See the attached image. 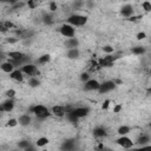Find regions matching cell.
Here are the masks:
<instances>
[{
    "label": "cell",
    "instance_id": "6da1fadb",
    "mask_svg": "<svg viewBox=\"0 0 151 151\" xmlns=\"http://www.w3.org/2000/svg\"><path fill=\"white\" fill-rule=\"evenodd\" d=\"M29 112L33 113L37 118L39 119H46L52 114V111L50 109H47L46 106L41 105V104H37L29 107Z\"/></svg>",
    "mask_w": 151,
    "mask_h": 151
},
{
    "label": "cell",
    "instance_id": "7a4b0ae2",
    "mask_svg": "<svg viewBox=\"0 0 151 151\" xmlns=\"http://www.w3.org/2000/svg\"><path fill=\"white\" fill-rule=\"evenodd\" d=\"M66 22L71 24L72 26L74 27H80V26H84L86 22H87V17L86 15H81V14H71L67 17L66 19Z\"/></svg>",
    "mask_w": 151,
    "mask_h": 151
},
{
    "label": "cell",
    "instance_id": "3957f363",
    "mask_svg": "<svg viewBox=\"0 0 151 151\" xmlns=\"http://www.w3.org/2000/svg\"><path fill=\"white\" fill-rule=\"evenodd\" d=\"M59 32L63 37L65 38H72L76 35V27L72 26L71 24L66 22V24H63L60 27H59Z\"/></svg>",
    "mask_w": 151,
    "mask_h": 151
},
{
    "label": "cell",
    "instance_id": "277c9868",
    "mask_svg": "<svg viewBox=\"0 0 151 151\" xmlns=\"http://www.w3.org/2000/svg\"><path fill=\"white\" fill-rule=\"evenodd\" d=\"M20 70L24 72V74H25V76L35 77V76H38V74H39V70H38V67H37L34 64H32V63H28V64L22 65V66L20 67Z\"/></svg>",
    "mask_w": 151,
    "mask_h": 151
},
{
    "label": "cell",
    "instance_id": "5b68a950",
    "mask_svg": "<svg viewBox=\"0 0 151 151\" xmlns=\"http://www.w3.org/2000/svg\"><path fill=\"white\" fill-rule=\"evenodd\" d=\"M73 107L72 106H63V105H54V106H52V109H51V111H52V114H54V116H57V117H59V118H61V117H65V114L68 112V111H71Z\"/></svg>",
    "mask_w": 151,
    "mask_h": 151
},
{
    "label": "cell",
    "instance_id": "8992f818",
    "mask_svg": "<svg viewBox=\"0 0 151 151\" xmlns=\"http://www.w3.org/2000/svg\"><path fill=\"white\" fill-rule=\"evenodd\" d=\"M117 58H119V57L118 55L107 54V55H105V57H103V58H100L98 60V66H100V67H111L113 65V61Z\"/></svg>",
    "mask_w": 151,
    "mask_h": 151
},
{
    "label": "cell",
    "instance_id": "52a82bcc",
    "mask_svg": "<svg viewBox=\"0 0 151 151\" xmlns=\"http://www.w3.org/2000/svg\"><path fill=\"white\" fill-rule=\"evenodd\" d=\"M116 85H117V84L114 83V80H106V81H103V83H100V87H99L98 92H99L100 94L107 93V92L114 90V88H116Z\"/></svg>",
    "mask_w": 151,
    "mask_h": 151
},
{
    "label": "cell",
    "instance_id": "ba28073f",
    "mask_svg": "<svg viewBox=\"0 0 151 151\" xmlns=\"http://www.w3.org/2000/svg\"><path fill=\"white\" fill-rule=\"evenodd\" d=\"M116 143H117L119 146L124 147V149H130V147H132L133 144H134V143L132 142V139L127 137V134H126V136H119V138L116 139Z\"/></svg>",
    "mask_w": 151,
    "mask_h": 151
},
{
    "label": "cell",
    "instance_id": "9c48e42d",
    "mask_svg": "<svg viewBox=\"0 0 151 151\" xmlns=\"http://www.w3.org/2000/svg\"><path fill=\"white\" fill-rule=\"evenodd\" d=\"M77 147V140L74 138H67L65 139L61 145H60V149L61 150H66V151H71V150H74Z\"/></svg>",
    "mask_w": 151,
    "mask_h": 151
},
{
    "label": "cell",
    "instance_id": "30bf717a",
    "mask_svg": "<svg viewBox=\"0 0 151 151\" xmlns=\"http://www.w3.org/2000/svg\"><path fill=\"white\" fill-rule=\"evenodd\" d=\"M99 87H100V83L97 79H88L87 81H85L84 85L85 91H98Z\"/></svg>",
    "mask_w": 151,
    "mask_h": 151
},
{
    "label": "cell",
    "instance_id": "8fae6325",
    "mask_svg": "<svg viewBox=\"0 0 151 151\" xmlns=\"http://www.w3.org/2000/svg\"><path fill=\"white\" fill-rule=\"evenodd\" d=\"M15 106V101L13 98H6L1 104V111L2 112H12Z\"/></svg>",
    "mask_w": 151,
    "mask_h": 151
},
{
    "label": "cell",
    "instance_id": "7c38bea8",
    "mask_svg": "<svg viewBox=\"0 0 151 151\" xmlns=\"http://www.w3.org/2000/svg\"><path fill=\"white\" fill-rule=\"evenodd\" d=\"M79 119L80 118H84V117H86L88 113H90V107H87V106H80V107H73L72 110H71Z\"/></svg>",
    "mask_w": 151,
    "mask_h": 151
},
{
    "label": "cell",
    "instance_id": "4fadbf2b",
    "mask_svg": "<svg viewBox=\"0 0 151 151\" xmlns=\"http://www.w3.org/2000/svg\"><path fill=\"white\" fill-rule=\"evenodd\" d=\"M9 78L17 83H22L24 81V72L20 68H17L9 73Z\"/></svg>",
    "mask_w": 151,
    "mask_h": 151
},
{
    "label": "cell",
    "instance_id": "5bb4252c",
    "mask_svg": "<svg viewBox=\"0 0 151 151\" xmlns=\"http://www.w3.org/2000/svg\"><path fill=\"white\" fill-rule=\"evenodd\" d=\"M133 13H134V9H133L132 5H130V4H126L120 8V14L124 18H130L133 15Z\"/></svg>",
    "mask_w": 151,
    "mask_h": 151
},
{
    "label": "cell",
    "instance_id": "9a60e30c",
    "mask_svg": "<svg viewBox=\"0 0 151 151\" xmlns=\"http://www.w3.org/2000/svg\"><path fill=\"white\" fill-rule=\"evenodd\" d=\"M18 122H19V125H20V126L26 127V126L31 125V123H32V118H31V116H29L28 113H22V114L19 116Z\"/></svg>",
    "mask_w": 151,
    "mask_h": 151
},
{
    "label": "cell",
    "instance_id": "2e32d148",
    "mask_svg": "<svg viewBox=\"0 0 151 151\" xmlns=\"http://www.w3.org/2000/svg\"><path fill=\"white\" fill-rule=\"evenodd\" d=\"M65 47L68 50V48H77L79 47V40L76 38V37H72V38H67L64 42Z\"/></svg>",
    "mask_w": 151,
    "mask_h": 151
},
{
    "label": "cell",
    "instance_id": "e0dca14e",
    "mask_svg": "<svg viewBox=\"0 0 151 151\" xmlns=\"http://www.w3.org/2000/svg\"><path fill=\"white\" fill-rule=\"evenodd\" d=\"M7 55L9 57V59H13V60H22L27 57L25 53H22L20 51H9L7 53Z\"/></svg>",
    "mask_w": 151,
    "mask_h": 151
},
{
    "label": "cell",
    "instance_id": "ac0fdd59",
    "mask_svg": "<svg viewBox=\"0 0 151 151\" xmlns=\"http://www.w3.org/2000/svg\"><path fill=\"white\" fill-rule=\"evenodd\" d=\"M41 21H42L44 25H46V26H51V25L54 24L55 19H54V17H53L52 13H45V14L42 15V18H41Z\"/></svg>",
    "mask_w": 151,
    "mask_h": 151
},
{
    "label": "cell",
    "instance_id": "d6986e66",
    "mask_svg": "<svg viewBox=\"0 0 151 151\" xmlns=\"http://www.w3.org/2000/svg\"><path fill=\"white\" fill-rule=\"evenodd\" d=\"M151 142V137L149 136V134H145V133H143V134H140L139 137H138V139H137V144L140 146V147H143V146H145L146 144H149Z\"/></svg>",
    "mask_w": 151,
    "mask_h": 151
},
{
    "label": "cell",
    "instance_id": "ffe728a7",
    "mask_svg": "<svg viewBox=\"0 0 151 151\" xmlns=\"http://www.w3.org/2000/svg\"><path fill=\"white\" fill-rule=\"evenodd\" d=\"M80 57V51H79V48L77 47V48H68L67 50V52H66V58H68V59H78Z\"/></svg>",
    "mask_w": 151,
    "mask_h": 151
},
{
    "label": "cell",
    "instance_id": "44dd1931",
    "mask_svg": "<svg viewBox=\"0 0 151 151\" xmlns=\"http://www.w3.org/2000/svg\"><path fill=\"white\" fill-rule=\"evenodd\" d=\"M106 134H107V132H106V129L104 126H96L93 129V136L96 138H103Z\"/></svg>",
    "mask_w": 151,
    "mask_h": 151
},
{
    "label": "cell",
    "instance_id": "7402d4cb",
    "mask_svg": "<svg viewBox=\"0 0 151 151\" xmlns=\"http://www.w3.org/2000/svg\"><path fill=\"white\" fill-rule=\"evenodd\" d=\"M0 67H1V70H2V72H5V73H11V72H13L14 71V65L11 63V61H4L1 65H0Z\"/></svg>",
    "mask_w": 151,
    "mask_h": 151
},
{
    "label": "cell",
    "instance_id": "603a6c76",
    "mask_svg": "<svg viewBox=\"0 0 151 151\" xmlns=\"http://www.w3.org/2000/svg\"><path fill=\"white\" fill-rule=\"evenodd\" d=\"M130 132H131V127L127 126V125H122V126H119L118 130H117V133H118L119 136H126V134H129Z\"/></svg>",
    "mask_w": 151,
    "mask_h": 151
},
{
    "label": "cell",
    "instance_id": "cb8c5ba5",
    "mask_svg": "<svg viewBox=\"0 0 151 151\" xmlns=\"http://www.w3.org/2000/svg\"><path fill=\"white\" fill-rule=\"evenodd\" d=\"M27 84H28V86L29 87H38V86H40V80L37 78V77H29V79L27 80Z\"/></svg>",
    "mask_w": 151,
    "mask_h": 151
},
{
    "label": "cell",
    "instance_id": "d4e9b609",
    "mask_svg": "<svg viewBox=\"0 0 151 151\" xmlns=\"http://www.w3.org/2000/svg\"><path fill=\"white\" fill-rule=\"evenodd\" d=\"M50 60H51V55H50V54H42V55H40V57L37 59V63H38L39 65H45V64H47Z\"/></svg>",
    "mask_w": 151,
    "mask_h": 151
},
{
    "label": "cell",
    "instance_id": "484cf974",
    "mask_svg": "<svg viewBox=\"0 0 151 151\" xmlns=\"http://www.w3.org/2000/svg\"><path fill=\"white\" fill-rule=\"evenodd\" d=\"M48 138L47 137H40V138H38L37 139V142H35V146H38V147H44L45 145H47L48 144Z\"/></svg>",
    "mask_w": 151,
    "mask_h": 151
},
{
    "label": "cell",
    "instance_id": "4316f807",
    "mask_svg": "<svg viewBox=\"0 0 151 151\" xmlns=\"http://www.w3.org/2000/svg\"><path fill=\"white\" fill-rule=\"evenodd\" d=\"M17 146L19 147V149H21V150H27L29 146H31V143L28 142V140H25V139H22V140H19L18 143H17Z\"/></svg>",
    "mask_w": 151,
    "mask_h": 151
},
{
    "label": "cell",
    "instance_id": "83f0119b",
    "mask_svg": "<svg viewBox=\"0 0 151 151\" xmlns=\"http://www.w3.org/2000/svg\"><path fill=\"white\" fill-rule=\"evenodd\" d=\"M131 51H132V53L136 54V55H142V54H144V53L146 52L145 47H143V46H134V47H132Z\"/></svg>",
    "mask_w": 151,
    "mask_h": 151
},
{
    "label": "cell",
    "instance_id": "f1b7e54d",
    "mask_svg": "<svg viewBox=\"0 0 151 151\" xmlns=\"http://www.w3.org/2000/svg\"><path fill=\"white\" fill-rule=\"evenodd\" d=\"M65 117H66V119H67L70 123H77V122H78V119H79V118H78V117H77L72 111H68V112L65 114Z\"/></svg>",
    "mask_w": 151,
    "mask_h": 151
},
{
    "label": "cell",
    "instance_id": "f546056e",
    "mask_svg": "<svg viewBox=\"0 0 151 151\" xmlns=\"http://www.w3.org/2000/svg\"><path fill=\"white\" fill-rule=\"evenodd\" d=\"M84 5H85V2L83 0H74L73 4H72V8L73 9H80Z\"/></svg>",
    "mask_w": 151,
    "mask_h": 151
},
{
    "label": "cell",
    "instance_id": "4dcf8cb0",
    "mask_svg": "<svg viewBox=\"0 0 151 151\" xmlns=\"http://www.w3.org/2000/svg\"><path fill=\"white\" fill-rule=\"evenodd\" d=\"M18 124H19V122H18L17 118H9V119L7 120V126H9V127H14V126H17Z\"/></svg>",
    "mask_w": 151,
    "mask_h": 151
},
{
    "label": "cell",
    "instance_id": "1f68e13d",
    "mask_svg": "<svg viewBox=\"0 0 151 151\" xmlns=\"http://www.w3.org/2000/svg\"><path fill=\"white\" fill-rule=\"evenodd\" d=\"M101 50H103L105 53H107V54H111V53H113V51H114L111 45H104V46L101 47Z\"/></svg>",
    "mask_w": 151,
    "mask_h": 151
},
{
    "label": "cell",
    "instance_id": "d6a6232c",
    "mask_svg": "<svg viewBox=\"0 0 151 151\" xmlns=\"http://www.w3.org/2000/svg\"><path fill=\"white\" fill-rule=\"evenodd\" d=\"M142 7L145 12H151V2L150 1H144L142 4Z\"/></svg>",
    "mask_w": 151,
    "mask_h": 151
},
{
    "label": "cell",
    "instance_id": "836d02e7",
    "mask_svg": "<svg viewBox=\"0 0 151 151\" xmlns=\"http://www.w3.org/2000/svg\"><path fill=\"white\" fill-rule=\"evenodd\" d=\"M79 78H80V80H81L83 83H85V81H87L88 79H91V78H90V73H87V72H83Z\"/></svg>",
    "mask_w": 151,
    "mask_h": 151
},
{
    "label": "cell",
    "instance_id": "e575fe53",
    "mask_svg": "<svg viewBox=\"0 0 151 151\" xmlns=\"http://www.w3.org/2000/svg\"><path fill=\"white\" fill-rule=\"evenodd\" d=\"M6 97L7 98H14L15 97V94H17V92H15V90H13V88H9V90H7L6 91Z\"/></svg>",
    "mask_w": 151,
    "mask_h": 151
},
{
    "label": "cell",
    "instance_id": "d590c367",
    "mask_svg": "<svg viewBox=\"0 0 151 151\" xmlns=\"http://www.w3.org/2000/svg\"><path fill=\"white\" fill-rule=\"evenodd\" d=\"M25 6V2H21V1H17L15 4L12 5V9H18V8H22Z\"/></svg>",
    "mask_w": 151,
    "mask_h": 151
},
{
    "label": "cell",
    "instance_id": "8d00e7d4",
    "mask_svg": "<svg viewBox=\"0 0 151 151\" xmlns=\"http://www.w3.org/2000/svg\"><path fill=\"white\" fill-rule=\"evenodd\" d=\"M2 24L5 25V27H6V28H8V31H9L11 28H14V27H15V25H14L12 21H8V20H7V21H4Z\"/></svg>",
    "mask_w": 151,
    "mask_h": 151
},
{
    "label": "cell",
    "instance_id": "74e56055",
    "mask_svg": "<svg viewBox=\"0 0 151 151\" xmlns=\"http://www.w3.org/2000/svg\"><path fill=\"white\" fill-rule=\"evenodd\" d=\"M57 8H58L57 2H54V1L50 2V11H51V12H55V11H57Z\"/></svg>",
    "mask_w": 151,
    "mask_h": 151
},
{
    "label": "cell",
    "instance_id": "f35d334b",
    "mask_svg": "<svg viewBox=\"0 0 151 151\" xmlns=\"http://www.w3.org/2000/svg\"><path fill=\"white\" fill-rule=\"evenodd\" d=\"M136 38H137L138 40H143V39L146 38V33H145V32H139V33H137Z\"/></svg>",
    "mask_w": 151,
    "mask_h": 151
},
{
    "label": "cell",
    "instance_id": "ab89813d",
    "mask_svg": "<svg viewBox=\"0 0 151 151\" xmlns=\"http://www.w3.org/2000/svg\"><path fill=\"white\" fill-rule=\"evenodd\" d=\"M110 104H111V100H109V99L104 100V103H103V105H101V109H103V110H107L109 106H110Z\"/></svg>",
    "mask_w": 151,
    "mask_h": 151
},
{
    "label": "cell",
    "instance_id": "60d3db41",
    "mask_svg": "<svg viewBox=\"0 0 151 151\" xmlns=\"http://www.w3.org/2000/svg\"><path fill=\"white\" fill-rule=\"evenodd\" d=\"M122 110H123V106H122L120 104H117V105H114V107H113V113H119Z\"/></svg>",
    "mask_w": 151,
    "mask_h": 151
},
{
    "label": "cell",
    "instance_id": "b9f144b4",
    "mask_svg": "<svg viewBox=\"0 0 151 151\" xmlns=\"http://www.w3.org/2000/svg\"><path fill=\"white\" fill-rule=\"evenodd\" d=\"M6 41H7L8 44H15V42L19 41V38H14V37H12V38H7Z\"/></svg>",
    "mask_w": 151,
    "mask_h": 151
},
{
    "label": "cell",
    "instance_id": "7bdbcfd3",
    "mask_svg": "<svg viewBox=\"0 0 151 151\" xmlns=\"http://www.w3.org/2000/svg\"><path fill=\"white\" fill-rule=\"evenodd\" d=\"M85 5H86V7H87L88 9H91V8L94 6V1H92V0H87V1H85Z\"/></svg>",
    "mask_w": 151,
    "mask_h": 151
},
{
    "label": "cell",
    "instance_id": "ee69618b",
    "mask_svg": "<svg viewBox=\"0 0 151 151\" xmlns=\"http://www.w3.org/2000/svg\"><path fill=\"white\" fill-rule=\"evenodd\" d=\"M27 5H28V7H29L31 9H33V8L37 6V2H35V0H28Z\"/></svg>",
    "mask_w": 151,
    "mask_h": 151
},
{
    "label": "cell",
    "instance_id": "f6af8a7d",
    "mask_svg": "<svg viewBox=\"0 0 151 151\" xmlns=\"http://www.w3.org/2000/svg\"><path fill=\"white\" fill-rule=\"evenodd\" d=\"M1 1H2V2H9L11 5H13V4H15L18 0H1Z\"/></svg>",
    "mask_w": 151,
    "mask_h": 151
},
{
    "label": "cell",
    "instance_id": "bcb514c9",
    "mask_svg": "<svg viewBox=\"0 0 151 151\" xmlns=\"http://www.w3.org/2000/svg\"><path fill=\"white\" fill-rule=\"evenodd\" d=\"M7 31H8V28H6L4 24H1V32H2V33H6Z\"/></svg>",
    "mask_w": 151,
    "mask_h": 151
},
{
    "label": "cell",
    "instance_id": "7dc6e473",
    "mask_svg": "<svg viewBox=\"0 0 151 151\" xmlns=\"http://www.w3.org/2000/svg\"><path fill=\"white\" fill-rule=\"evenodd\" d=\"M139 18H140V17H133V15H132V17L129 18V20H130V21H136V20L139 19Z\"/></svg>",
    "mask_w": 151,
    "mask_h": 151
}]
</instances>
